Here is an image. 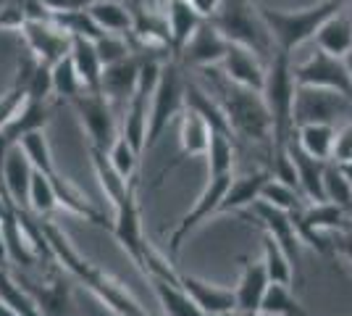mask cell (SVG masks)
I'll return each instance as SVG.
<instances>
[{
    "instance_id": "obj_1",
    "label": "cell",
    "mask_w": 352,
    "mask_h": 316,
    "mask_svg": "<svg viewBox=\"0 0 352 316\" xmlns=\"http://www.w3.org/2000/svg\"><path fill=\"white\" fill-rule=\"evenodd\" d=\"M197 72L208 76L206 87L223 108L234 137L261 145L271 156L274 153V135H271V116H268V108L263 103V95L234 85L232 79H226V74L219 66H208V69H197Z\"/></svg>"
},
{
    "instance_id": "obj_2",
    "label": "cell",
    "mask_w": 352,
    "mask_h": 316,
    "mask_svg": "<svg viewBox=\"0 0 352 316\" xmlns=\"http://www.w3.org/2000/svg\"><path fill=\"white\" fill-rule=\"evenodd\" d=\"M43 232L47 238V245L53 251L56 264L63 266L72 277H76L82 285L87 287L89 293L98 298L100 303H105L116 316H147L145 308L134 301L132 295L118 285L113 277H108L103 269H98L95 264H89L87 258L79 256V251L72 245V240L60 232L56 224H50L47 219H43Z\"/></svg>"
},
{
    "instance_id": "obj_3",
    "label": "cell",
    "mask_w": 352,
    "mask_h": 316,
    "mask_svg": "<svg viewBox=\"0 0 352 316\" xmlns=\"http://www.w3.org/2000/svg\"><path fill=\"white\" fill-rule=\"evenodd\" d=\"M342 6H344V0H318L316 6H308V8L287 11V8H274V6L258 3V11H261V19L274 40V50L292 56L294 48L313 40L318 27Z\"/></svg>"
},
{
    "instance_id": "obj_4",
    "label": "cell",
    "mask_w": 352,
    "mask_h": 316,
    "mask_svg": "<svg viewBox=\"0 0 352 316\" xmlns=\"http://www.w3.org/2000/svg\"><path fill=\"white\" fill-rule=\"evenodd\" d=\"M294 82L292 61L287 53H274L265 63V82H263V103L271 116V135H274V151L287 145V140L294 135Z\"/></svg>"
},
{
    "instance_id": "obj_5",
    "label": "cell",
    "mask_w": 352,
    "mask_h": 316,
    "mask_svg": "<svg viewBox=\"0 0 352 316\" xmlns=\"http://www.w3.org/2000/svg\"><path fill=\"white\" fill-rule=\"evenodd\" d=\"M210 24L229 43L248 48L255 56H261L265 63L276 53L274 50V40L268 34V27L263 24V19H261V11H258L255 0H221L219 14L210 19Z\"/></svg>"
},
{
    "instance_id": "obj_6",
    "label": "cell",
    "mask_w": 352,
    "mask_h": 316,
    "mask_svg": "<svg viewBox=\"0 0 352 316\" xmlns=\"http://www.w3.org/2000/svg\"><path fill=\"white\" fill-rule=\"evenodd\" d=\"M184 66L176 59H168L161 69V79L155 85V92L150 98V114H147V135L145 151H153L158 145L163 132L179 119L184 111Z\"/></svg>"
},
{
    "instance_id": "obj_7",
    "label": "cell",
    "mask_w": 352,
    "mask_h": 316,
    "mask_svg": "<svg viewBox=\"0 0 352 316\" xmlns=\"http://www.w3.org/2000/svg\"><path fill=\"white\" fill-rule=\"evenodd\" d=\"M137 190H140V177H132L124 196L113 203V222H111V232L121 245L124 251L132 256V261L145 271L147 258L153 253V248L147 245L145 235H142V216H140V198H137Z\"/></svg>"
},
{
    "instance_id": "obj_8",
    "label": "cell",
    "mask_w": 352,
    "mask_h": 316,
    "mask_svg": "<svg viewBox=\"0 0 352 316\" xmlns=\"http://www.w3.org/2000/svg\"><path fill=\"white\" fill-rule=\"evenodd\" d=\"M352 119V98L323 87H300L294 92V127L297 124H337Z\"/></svg>"
},
{
    "instance_id": "obj_9",
    "label": "cell",
    "mask_w": 352,
    "mask_h": 316,
    "mask_svg": "<svg viewBox=\"0 0 352 316\" xmlns=\"http://www.w3.org/2000/svg\"><path fill=\"white\" fill-rule=\"evenodd\" d=\"M72 108L76 111V116H79L85 132H87L89 145L108 153V148L118 137V127L116 119H113V103L105 98L103 92L85 90L72 101Z\"/></svg>"
},
{
    "instance_id": "obj_10",
    "label": "cell",
    "mask_w": 352,
    "mask_h": 316,
    "mask_svg": "<svg viewBox=\"0 0 352 316\" xmlns=\"http://www.w3.org/2000/svg\"><path fill=\"white\" fill-rule=\"evenodd\" d=\"M294 82L300 87H323V90H334L352 98V76L347 72V63L339 56L323 53L316 48V53L308 61L292 66Z\"/></svg>"
},
{
    "instance_id": "obj_11",
    "label": "cell",
    "mask_w": 352,
    "mask_h": 316,
    "mask_svg": "<svg viewBox=\"0 0 352 316\" xmlns=\"http://www.w3.org/2000/svg\"><path fill=\"white\" fill-rule=\"evenodd\" d=\"M232 180H234V171L208 177L206 190H203L200 198L195 200V206L182 216V222L174 227V232H171V238H168V251H171V258L179 256V248H182V242L190 238L192 229H197L206 219H210V216H216V213H219L221 200H223V196H226V190H229Z\"/></svg>"
},
{
    "instance_id": "obj_12",
    "label": "cell",
    "mask_w": 352,
    "mask_h": 316,
    "mask_svg": "<svg viewBox=\"0 0 352 316\" xmlns=\"http://www.w3.org/2000/svg\"><path fill=\"white\" fill-rule=\"evenodd\" d=\"M19 32H21L24 43H27V50L40 63H47V66H53L56 61L69 56V50H72V34H66L53 19L24 21Z\"/></svg>"
},
{
    "instance_id": "obj_13",
    "label": "cell",
    "mask_w": 352,
    "mask_h": 316,
    "mask_svg": "<svg viewBox=\"0 0 352 316\" xmlns=\"http://www.w3.org/2000/svg\"><path fill=\"white\" fill-rule=\"evenodd\" d=\"M226 50H229V40L210 21H203L190 37V43L182 48L176 61L184 69L197 72V69H208V66H219L223 56H226Z\"/></svg>"
},
{
    "instance_id": "obj_14",
    "label": "cell",
    "mask_w": 352,
    "mask_h": 316,
    "mask_svg": "<svg viewBox=\"0 0 352 316\" xmlns=\"http://www.w3.org/2000/svg\"><path fill=\"white\" fill-rule=\"evenodd\" d=\"M176 121H179V153H176V158L171 164L163 166V171L158 174V180H155V187L163 185L166 174H171L176 166H182L184 161H190V158H197V156H206L208 143H210V127H208V121L200 114L184 108Z\"/></svg>"
},
{
    "instance_id": "obj_15",
    "label": "cell",
    "mask_w": 352,
    "mask_h": 316,
    "mask_svg": "<svg viewBox=\"0 0 352 316\" xmlns=\"http://www.w3.org/2000/svg\"><path fill=\"white\" fill-rule=\"evenodd\" d=\"M50 116H53V108H50L47 101H37V98H24L21 101V105H19V111L11 116V121L0 129V169H3V156H6V151L19 145L24 135L45 129Z\"/></svg>"
},
{
    "instance_id": "obj_16",
    "label": "cell",
    "mask_w": 352,
    "mask_h": 316,
    "mask_svg": "<svg viewBox=\"0 0 352 316\" xmlns=\"http://www.w3.org/2000/svg\"><path fill=\"white\" fill-rule=\"evenodd\" d=\"M250 213L261 222L263 232H268V235L287 251V256L292 258V264H300L302 240H300V235H297V229H294L292 213H287V211H281V209H274L271 203H265L261 198L250 206Z\"/></svg>"
},
{
    "instance_id": "obj_17",
    "label": "cell",
    "mask_w": 352,
    "mask_h": 316,
    "mask_svg": "<svg viewBox=\"0 0 352 316\" xmlns=\"http://www.w3.org/2000/svg\"><path fill=\"white\" fill-rule=\"evenodd\" d=\"M219 69L226 74V79H232L239 87L261 92L265 82V61L261 56H255L248 48L229 43V50L223 61L219 63Z\"/></svg>"
},
{
    "instance_id": "obj_18",
    "label": "cell",
    "mask_w": 352,
    "mask_h": 316,
    "mask_svg": "<svg viewBox=\"0 0 352 316\" xmlns=\"http://www.w3.org/2000/svg\"><path fill=\"white\" fill-rule=\"evenodd\" d=\"M34 166L27 158V153L21 151V145L8 148L3 156V169H0V185L6 190V196L14 200L16 206L30 209V185Z\"/></svg>"
},
{
    "instance_id": "obj_19",
    "label": "cell",
    "mask_w": 352,
    "mask_h": 316,
    "mask_svg": "<svg viewBox=\"0 0 352 316\" xmlns=\"http://www.w3.org/2000/svg\"><path fill=\"white\" fill-rule=\"evenodd\" d=\"M140 66H142V56L129 53L126 59L113 61L103 66V76H100V92L111 103H126L137 90V79H140Z\"/></svg>"
},
{
    "instance_id": "obj_20",
    "label": "cell",
    "mask_w": 352,
    "mask_h": 316,
    "mask_svg": "<svg viewBox=\"0 0 352 316\" xmlns=\"http://www.w3.org/2000/svg\"><path fill=\"white\" fill-rule=\"evenodd\" d=\"M284 148H287L289 158H292L294 171H297V187H300L302 198L308 203H323L326 200V196H323V169H326V161L308 156L297 145L294 135L287 140Z\"/></svg>"
},
{
    "instance_id": "obj_21",
    "label": "cell",
    "mask_w": 352,
    "mask_h": 316,
    "mask_svg": "<svg viewBox=\"0 0 352 316\" xmlns=\"http://www.w3.org/2000/svg\"><path fill=\"white\" fill-rule=\"evenodd\" d=\"M268 287H271V280H268L263 261L242 258V277H239V285L234 290L236 311L239 314H261Z\"/></svg>"
},
{
    "instance_id": "obj_22",
    "label": "cell",
    "mask_w": 352,
    "mask_h": 316,
    "mask_svg": "<svg viewBox=\"0 0 352 316\" xmlns=\"http://www.w3.org/2000/svg\"><path fill=\"white\" fill-rule=\"evenodd\" d=\"M179 285L187 290V295L195 301V306L203 314L236 311V295L234 290H229V287L213 285V282H206V280L192 277V274H182V271H179Z\"/></svg>"
},
{
    "instance_id": "obj_23",
    "label": "cell",
    "mask_w": 352,
    "mask_h": 316,
    "mask_svg": "<svg viewBox=\"0 0 352 316\" xmlns=\"http://www.w3.org/2000/svg\"><path fill=\"white\" fill-rule=\"evenodd\" d=\"M313 43H316L318 50L331 53V56H339V59H344V56L350 53L352 50V14H350V8H347V0H344L342 8H337V11L318 27Z\"/></svg>"
},
{
    "instance_id": "obj_24",
    "label": "cell",
    "mask_w": 352,
    "mask_h": 316,
    "mask_svg": "<svg viewBox=\"0 0 352 316\" xmlns=\"http://www.w3.org/2000/svg\"><path fill=\"white\" fill-rule=\"evenodd\" d=\"M166 21H168V34H171V56L176 59L206 19L195 14L187 0H168L166 3Z\"/></svg>"
},
{
    "instance_id": "obj_25",
    "label": "cell",
    "mask_w": 352,
    "mask_h": 316,
    "mask_svg": "<svg viewBox=\"0 0 352 316\" xmlns=\"http://www.w3.org/2000/svg\"><path fill=\"white\" fill-rule=\"evenodd\" d=\"M268 177H271V169H261V171L245 174V177H239V180H232L229 190H226V196H223V200H221L219 213L250 209V206L261 198V190H263V185Z\"/></svg>"
},
{
    "instance_id": "obj_26",
    "label": "cell",
    "mask_w": 352,
    "mask_h": 316,
    "mask_svg": "<svg viewBox=\"0 0 352 316\" xmlns=\"http://www.w3.org/2000/svg\"><path fill=\"white\" fill-rule=\"evenodd\" d=\"M72 63L76 69V74L82 79L85 90L89 92H100V76H103V61L95 50V43L92 40H85V37H72Z\"/></svg>"
},
{
    "instance_id": "obj_27",
    "label": "cell",
    "mask_w": 352,
    "mask_h": 316,
    "mask_svg": "<svg viewBox=\"0 0 352 316\" xmlns=\"http://www.w3.org/2000/svg\"><path fill=\"white\" fill-rule=\"evenodd\" d=\"M334 137H337V124L308 121V124H297V127H294V140H297V145L308 153V156L321 158V161H329V158H331Z\"/></svg>"
},
{
    "instance_id": "obj_28",
    "label": "cell",
    "mask_w": 352,
    "mask_h": 316,
    "mask_svg": "<svg viewBox=\"0 0 352 316\" xmlns=\"http://www.w3.org/2000/svg\"><path fill=\"white\" fill-rule=\"evenodd\" d=\"M87 11L103 32L124 34V37L132 32V8L124 6L121 0H95Z\"/></svg>"
},
{
    "instance_id": "obj_29",
    "label": "cell",
    "mask_w": 352,
    "mask_h": 316,
    "mask_svg": "<svg viewBox=\"0 0 352 316\" xmlns=\"http://www.w3.org/2000/svg\"><path fill=\"white\" fill-rule=\"evenodd\" d=\"M147 280L153 282V290H155L166 316H206L179 282H168L161 277H147Z\"/></svg>"
},
{
    "instance_id": "obj_30",
    "label": "cell",
    "mask_w": 352,
    "mask_h": 316,
    "mask_svg": "<svg viewBox=\"0 0 352 316\" xmlns=\"http://www.w3.org/2000/svg\"><path fill=\"white\" fill-rule=\"evenodd\" d=\"M0 301L11 306L19 316H43L40 306L30 295V290L21 285L14 274H8L6 266H0Z\"/></svg>"
},
{
    "instance_id": "obj_31",
    "label": "cell",
    "mask_w": 352,
    "mask_h": 316,
    "mask_svg": "<svg viewBox=\"0 0 352 316\" xmlns=\"http://www.w3.org/2000/svg\"><path fill=\"white\" fill-rule=\"evenodd\" d=\"M263 266L268 271L271 285H292V258L287 256V251L268 232H263Z\"/></svg>"
},
{
    "instance_id": "obj_32",
    "label": "cell",
    "mask_w": 352,
    "mask_h": 316,
    "mask_svg": "<svg viewBox=\"0 0 352 316\" xmlns=\"http://www.w3.org/2000/svg\"><path fill=\"white\" fill-rule=\"evenodd\" d=\"M261 200L265 203H271L274 209H281L287 211V213H294V211H302L308 206V200L302 198V193L292 187V185H287V182L276 180L274 174L265 180L263 190H261Z\"/></svg>"
},
{
    "instance_id": "obj_33",
    "label": "cell",
    "mask_w": 352,
    "mask_h": 316,
    "mask_svg": "<svg viewBox=\"0 0 352 316\" xmlns=\"http://www.w3.org/2000/svg\"><path fill=\"white\" fill-rule=\"evenodd\" d=\"M206 158H208V177L234 171V137L210 129V143H208Z\"/></svg>"
},
{
    "instance_id": "obj_34",
    "label": "cell",
    "mask_w": 352,
    "mask_h": 316,
    "mask_svg": "<svg viewBox=\"0 0 352 316\" xmlns=\"http://www.w3.org/2000/svg\"><path fill=\"white\" fill-rule=\"evenodd\" d=\"M263 316H316L310 314L302 303L292 295V290L287 285H271L261 306Z\"/></svg>"
},
{
    "instance_id": "obj_35",
    "label": "cell",
    "mask_w": 352,
    "mask_h": 316,
    "mask_svg": "<svg viewBox=\"0 0 352 316\" xmlns=\"http://www.w3.org/2000/svg\"><path fill=\"white\" fill-rule=\"evenodd\" d=\"M50 76H53V95L66 101V103H72L79 92H85V85L74 69L72 56H63L60 61H56L50 66Z\"/></svg>"
},
{
    "instance_id": "obj_36",
    "label": "cell",
    "mask_w": 352,
    "mask_h": 316,
    "mask_svg": "<svg viewBox=\"0 0 352 316\" xmlns=\"http://www.w3.org/2000/svg\"><path fill=\"white\" fill-rule=\"evenodd\" d=\"M58 209V196H56V187L50 185V180L45 177L43 171L34 169L30 185V211L40 219H47L53 211Z\"/></svg>"
},
{
    "instance_id": "obj_37",
    "label": "cell",
    "mask_w": 352,
    "mask_h": 316,
    "mask_svg": "<svg viewBox=\"0 0 352 316\" xmlns=\"http://www.w3.org/2000/svg\"><path fill=\"white\" fill-rule=\"evenodd\" d=\"M323 196H326V200H331V203L342 206L347 213H352V185L342 174V169L331 161H326V169H323Z\"/></svg>"
},
{
    "instance_id": "obj_38",
    "label": "cell",
    "mask_w": 352,
    "mask_h": 316,
    "mask_svg": "<svg viewBox=\"0 0 352 316\" xmlns=\"http://www.w3.org/2000/svg\"><path fill=\"white\" fill-rule=\"evenodd\" d=\"M56 24H58L60 30L66 32V34H72V37H85V40H98L103 30L95 24V19L89 16V11H69V14H53L50 16Z\"/></svg>"
},
{
    "instance_id": "obj_39",
    "label": "cell",
    "mask_w": 352,
    "mask_h": 316,
    "mask_svg": "<svg viewBox=\"0 0 352 316\" xmlns=\"http://www.w3.org/2000/svg\"><path fill=\"white\" fill-rule=\"evenodd\" d=\"M108 161L113 164L118 174L124 177V180H132L137 177V164H140V153L132 148V143L126 140V137L118 132V137L113 140V145L108 148Z\"/></svg>"
},
{
    "instance_id": "obj_40",
    "label": "cell",
    "mask_w": 352,
    "mask_h": 316,
    "mask_svg": "<svg viewBox=\"0 0 352 316\" xmlns=\"http://www.w3.org/2000/svg\"><path fill=\"white\" fill-rule=\"evenodd\" d=\"M95 50H98V56L103 61V66H108V63H113V61L126 59V56L132 53V45H129V40H126L124 34L103 32V34L95 40Z\"/></svg>"
},
{
    "instance_id": "obj_41",
    "label": "cell",
    "mask_w": 352,
    "mask_h": 316,
    "mask_svg": "<svg viewBox=\"0 0 352 316\" xmlns=\"http://www.w3.org/2000/svg\"><path fill=\"white\" fill-rule=\"evenodd\" d=\"M53 95V76H50V66L47 63H34L27 79V98H37V101H50Z\"/></svg>"
},
{
    "instance_id": "obj_42",
    "label": "cell",
    "mask_w": 352,
    "mask_h": 316,
    "mask_svg": "<svg viewBox=\"0 0 352 316\" xmlns=\"http://www.w3.org/2000/svg\"><path fill=\"white\" fill-rule=\"evenodd\" d=\"M331 164H347L352 161V119L342 121L337 127V137L331 145Z\"/></svg>"
},
{
    "instance_id": "obj_43",
    "label": "cell",
    "mask_w": 352,
    "mask_h": 316,
    "mask_svg": "<svg viewBox=\"0 0 352 316\" xmlns=\"http://www.w3.org/2000/svg\"><path fill=\"white\" fill-rule=\"evenodd\" d=\"M45 8L53 14H69V11H85L95 0H43Z\"/></svg>"
},
{
    "instance_id": "obj_44",
    "label": "cell",
    "mask_w": 352,
    "mask_h": 316,
    "mask_svg": "<svg viewBox=\"0 0 352 316\" xmlns=\"http://www.w3.org/2000/svg\"><path fill=\"white\" fill-rule=\"evenodd\" d=\"M187 3L192 6V11L200 19H206V21H210L221 8V0H187Z\"/></svg>"
},
{
    "instance_id": "obj_45",
    "label": "cell",
    "mask_w": 352,
    "mask_h": 316,
    "mask_svg": "<svg viewBox=\"0 0 352 316\" xmlns=\"http://www.w3.org/2000/svg\"><path fill=\"white\" fill-rule=\"evenodd\" d=\"M331 245H334V251H339L342 256L350 261V266H352V224L347 227V229H342L337 238L331 240Z\"/></svg>"
},
{
    "instance_id": "obj_46",
    "label": "cell",
    "mask_w": 352,
    "mask_h": 316,
    "mask_svg": "<svg viewBox=\"0 0 352 316\" xmlns=\"http://www.w3.org/2000/svg\"><path fill=\"white\" fill-rule=\"evenodd\" d=\"M8 209H11V198L6 196V190H3V185H0V219L8 213Z\"/></svg>"
},
{
    "instance_id": "obj_47",
    "label": "cell",
    "mask_w": 352,
    "mask_h": 316,
    "mask_svg": "<svg viewBox=\"0 0 352 316\" xmlns=\"http://www.w3.org/2000/svg\"><path fill=\"white\" fill-rule=\"evenodd\" d=\"M8 264V251H6V240H3V227H0V266Z\"/></svg>"
},
{
    "instance_id": "obj_48",
    "label": "cell",
    "mask_w": 352,
    "mask_h": 316,
    "mask_svg": "<svg viewBox=\"0 0 352 316\" xmlns=\"http://www.w3.org/2000/svg\"><path fill=\"white\" fill-rule=\"evenodd\" d=\"M339 169H342V174L350 180V185H352V161H347V164H337Z\"/></svg>"
},
{
    "instance_id": "obj_49",
    "label": "cell",
    "mask_w": 352,
    "mask_h": 316,
    "mask_svg": "<svg viewBox=\"0 0 352 316\" xmlns=\"http://www.w3.org/2000/svg\"><path fill=\"white\" fill-rule=\"evenodd\" d=\"M0 316H19V314H16L11 306H6V303L0 301Z\"/></svg>"
},
{
    "instance_id": "obj_50",
    "label": "cell",
    "mask_w": 352,
    "mask_h": 316,
    "mask_svg": "<svg viewBox=\"0 0 352 316\" xmlns=\"http://www.w3.org/2000/svg\"><path fill=\"white\" fill-rule=\"evenodd\" d=\"M344 63H347V72H350V76H352V50L344 56Z\"/></svg>"
},
{
    "instance_id": "obj_51",
    "label": "cell",
    "mask_w": 352,
    "mask_h": 316,
    "mask_svg": "<svg viewBox=\"0 0 352 316\" xmlns=\"http://www.w3.org/2000/svg\"><path fill=\"white\" fill-rule=\"evenodd\" d=\"M206 316H242L239 311H223V314H206Z\"/></svg>"
},
{
    "instance_id": "obj_52",
    "label": "cell",
    "mask_w": 352,
    "mask_h": 316,
    "mask_svg": "<svg viewBox=\"0 0 352 316\" xmlns=\"http://www.w3.org/2000/svg\"><path fill=\"white\" fill-rule=\"evenodd\" d=\"M347 8H350V14H352V0H347Z\"/></svg>"
},
{
    "instance_id": "obj_53",
    "label": "cell",
    "mask_w": 352,
    "mask_h": 316,
    "mask_svg": "<svg viewBox=\"0 0 352 316\" xmlns=\"http://www.w3.org/2000/svg\"><path fill=\"white\" fill-rule=\"evenodd\" d=\"M242 316H263V314H242Z\"/></svg>"
},
{
    "instance_id": "obj_54",
    "label": "cell",
    "mask_w": 352,
    "mask_h": 316,
    "mask_svg": "<svg viewBox=\"0 0 352 316\" xmlns=\"http://www.w3.org/2000/svg\"><path fill=\"white\" fill-rule=\"evenodd\" d=\"M0 6H3V0H0Z\"/></svg>"
}]
</instances>
